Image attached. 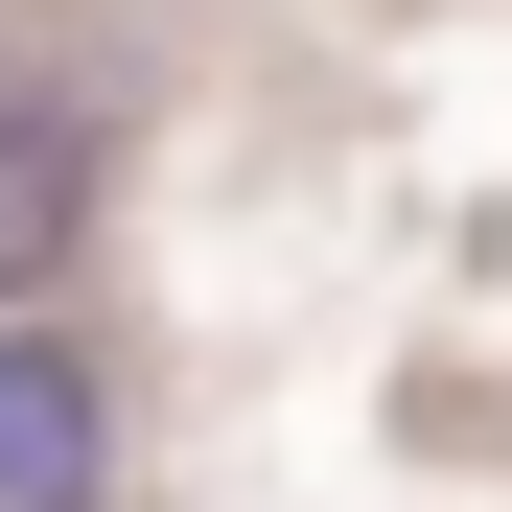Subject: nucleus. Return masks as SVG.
<instances>
[{
  "label": "nucleus",
  "mask_w": 512,
  "mask_h": 512,
  "mask_svg": "<svg viewBox=\"0 0 512 512\" xmlns=\"http://www.w3.org/2000/svg\"><path fill=\"white\" fill-rule=\"evenodd\" d=\"M70 489H94V396H70V350L0 326V512H70Z\"/></svg>",
  "instance_id": "nucleus-1"
},
{
  "label": "nucleus",
  "mask_w": 512,
  "mask_h": 512,
  "mask_svg": "<svg viewBox=\"0 0 512 512\" xmlns=\"http://www.w3.org/2000/svg\"><path fill=\"white\" fill-rule=\"evenodd\" d=\"M70 233H94V140H70V117H0V303H24Z\"/></svg>",
  "instance_id": "nucleus-2"
}]
</instances>
